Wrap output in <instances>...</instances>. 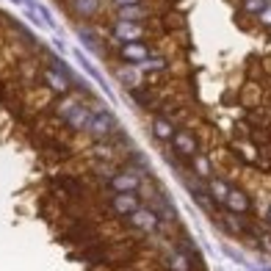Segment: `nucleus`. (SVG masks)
I'll return each mask as SVG.
<instances>
[{
  "instance_id": "1",
  "label": "nucleus",
  "mask_w": 271,
  "mask_h": 271,
  "mask_svg": "<svg viewBox=\"0 0 271 271\" xmlns=\"http://www.w3.org/2000/svg\"><path fill=\"white\" fill-rule=\"evenodd\" d=\"M166 147L177 155V158H183L188 164L196 152H202V139H199V133H196L194 127H177Z\"/></svg>"
},
{
  "instance_id": "2",
  "label": "nucleus",
  "mask_w": 271,
  "mask_h": 271,
  "mask_svg": "<svg viewBox=\"0 0 271 271\" xmlns=\"http://www.w3.org/2000/svg\"><path fill=\"white\" fill-rule=\"evenodd\" d=\"M224 211L235 213V216H255V196L249 194L243 186L233 183V186H230V196H227Z\"/></svg>"
},
{
  "instance_id": "3",
  "label": "nucleus",
  "mask_w": 271,
  "mask_h": 271,
  "mask_svg": "<svg viewBox=\"0 0 271 271\" xmlns=\"http://www.w3.org/2000/svg\"><path fill=\"white\" fill-rule=\"evenodd\" d=\"M108 66H111L114 80H117L125 92H130V89H136V86L144 83V75L139 72V66H133V64H108Z\"/></svg>"
},
{
  "instance_id": "4",
  "label": "nucleus",
  "mask_w": 271,
  "mask_h": 271,
  "mask_svg": "<svg viewBox=\"0 0 271 271\" xmlns=\"http://www.w3.org/2000/svg\"><path fill=\"white\" fill-rule=\"evenodd\" d=\"M174 122H169L166 117H158V114H152L150 117V133H152V139H155V144L158 147H164L172 141V136H174Z\"/></svg>"
},
{
  "instance_id": "5",
  "label": "nucleus",
  "mask_w": 271,
  "mask_h": 271,
  "mask_svg": "<svg viewBox=\"0 0 271 271\" xmlns=\"http://www.w3.org/2000/svg\"><path fill=\"white\" fill-rule=\"evenodd\" d=\"M255 25H257V28H260L263 33H268V36H271V3L255 17Z\"/></svg>"
},
{
  "instance_id": "6",
  "label": "nucleus",
  "mask_w": 271,
  "mask_h": 271,
  "mask_svg": "<svg viewBox=\"0 0 271 271\" xmlns=\"http://www.w3.org/2000/svg\"><path fill=\"white\" fill-rule=\"evenodd\" d=\"M257 246H260L266 255H271V227H266V230H263V235L257 238Z\"/></svg>"
},
{
  "instance_id": "7",
  "label": "nucleus",
  "mask_w": 271,
  "mask_h": 271,
  "mask_svg": "<svg viewBox=\"0 0 271 271\" xmlns=\"http://www.w3.org/2000/svg\"><path fill=\"white\" fill-rule=\"evenodd\" d=\"M263 224H266V227H271V202H268V208H266V213H263Z\"/></svg>"
},
{
  "instance_id": "8",
  "label": "nucleus",
  "mask_w": 271,
  "mask_h": 271,
  "mask_svg": "<svg viewBox=\"0 0 271 271\" xmlns=\"http://www.w3.org/2000/svg\"><path fill=\"white\" fill-rule=\"evenodd\" d=\"M266 271H271V268H266Z\"/></svg>"
},
{
  "instance_id": "9",
  "label": "nucleus",
  "mask_w": 271,
  "mask_h": 271,
  "mask_svg": "<svg viewBox=\"0 0 271 271\" xmlns=\"http://www.w3.org/2000/svg\"><path fill=\"white\" fill-rule=\"evenodd\" d=\"M268 3H271V0H268Z\"/></svg>"
}]
</instances>
